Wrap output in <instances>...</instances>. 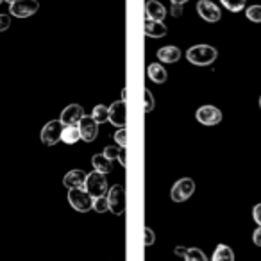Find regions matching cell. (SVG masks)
Masks as SVG:
<instances>
[{
    "label": "cell",
    "instance_id": "obj_40",
    "mask_svg": "<svg viewBox=\"0 0 261 261\" xmlns=\"http://www.w3.org/2000/svg\"><path fill=\"white\" fill-rule=\"evenodd\" d=\"M2 2H4V0H0V4H2Z\"/></svg>",
    "mask_w": 261,
    "mask_h": 261
},
{
    "label": "cell",
    "instance_id": "obj_13",
    "mask_svg": "<svg viewBox=\"0 0 261 261\" xmlns=\"http://www.w3.org/2000/svg\"><path fill=\"white\" fill-rule=\"evenodd\" d=\"M145 15L149 20H156V22H163L167 16V9L161 2L158 0H147L145 2Z\"/></svg>",
    "mask_w": 261,
    "mask_h": 261
},
{
    "label": "cell",
    "instance_id": "obj_29",
    "mask_svg": "<svg viewBox=\"0 0 261 261\" xmlns=\"http://www.w3.org/2000/svg\"><path fill=\"white\" fill-rule=\"evenodd\" d=\"M143 240H145V247L154 245V242H156V234H154V231L150 227H143Z\"/></svg>",
    "mask_w": 261,
    "mask_h": 261
},
{
    "label": "cell",
    "instance_id": "obj_12",
    "mask_svg": "<svg viewBox=\"0 0 261 261\" xmlns=\"http://www.w3.org/2000/svg\"><path fill=\"white\" fill-rule=\"evenodd\" d=\"M109 122L113 123L115 127H125L127 122V109H125V102L118 100V102H113L109 106Z\"/></svg>",
    "mask_w": 261,
    "mask_h": 261
},
{
    "label": "cell",
    "instance_id": "obj_14",
    "mask_svg": "<svg viewBox=\"0 0 261 261\" xmlns=\"http://www.w3.org/2000/svg\"><path fill=\"white\" fill-rule=\"evenodd\" d=\"M86 172L81 170V168H75V170H70L68 174L63 177V185L66 186L68 190L72 188H83L84 181H86Z\"/></svg>",
    "mask_w": 261,
    "mask_h": 261
},
{
    "label": "cell",
    "instance_id": "obj_3",
    "mask_svg": "<svg viewBox=\"0 0 261 261\" xmlns=\"http://www.w3.org/2000/svg\"><path fill=\"white\" fill-rule=\"evenodd\" d=\"M84 190L90 193L93 199L97 197H106L108 195V181H106L104 174H98V172H91V174L86 175V181H84Z\"/></svg>",
    "mask_w": 261,
    "mask_h": 261
},
{
    "label": "cell",
    "instance_id": "obj_27",
    "mask_svg": "<svg viewBox=\"0 0 261 261\" xmlns=\"http://www.w3.org/2000/svg\"><path fill=\"white\" fill-rule=\"evenodd\" d=\"M154 109V95L150 93V90H145L143 93V111L150 113Z\"/></svg>",
    "mask_w": 261,
    "mask_h": 261
},
{
    "label": "cell",
    "instance_id": "obj_33",
    "mask_svg": "<svg viewBox=\"0 0 261 261\" xmlns=\"http://www.w3.org/2000/svg\"><path fill=\"white\" fill-rule=\"evenodd\" d=\"M252 242H254V245L261 247V227L259 225H257V229L252 232Z\"/></svg>",
    "mask_w": 261,
    "mask_h": 261
},
{
    "label": "cell",
    "instance_id": "obj_8",
    "mask_svg": "<svg viewBox=\"0 0 261 261\" xmlns=\"http://www.w3.org/2000/svg\"><path fill=\"white\" fill-rule=\"evenodd\" d=\"M195 118H197V122H200L202 125L213 127L222 122V111L218 108H215V106H202V108L197 109Z\"/></svg>",
    "mask_w": 261,
    "mask_h": 261
},
{
    "label": "cell",
    "instance_id": "obj_24",
    "mask_svg": "<svg viewBox=\"0 0 261 261\" xmlns=\"http://www.w3.org/2000/svg\"><path fill=\"white\" fill-rule=\"evenodd\" d=\"M245 16L254 23H261V6L256 4V6H250V8L245 9Z\"/></svg>",
    "mask_w": 261,
    "mask_h": 261
},
{
    "label": "cell",
    "instance_id": "obj_1",
    "mask_svg": "<svg viewBox=\"0 0 261 261\" xmlns=\"http://www.w3.org/2000/svg\"><path fill=\"white\" fill-rule=\"evenodd\" d=\"M186 59L195 66H210L218 59V50L211 45H193L186 50Z\"/></svg>",
    "mask_w": 261,
    "mask_h": 261
},
{
    "label": "cell",
    "instance_id": "obj_28",
    "mask_svg": "<svg viewBox=\"0 0 261 261\" xmlns=\"http://www.w3.org/2000/svg\"><path fill=\"white\" fill-rule=\"evenodd\" d=\"M104 154L106 158H108L109 161H113V160H118V154H120V147H116V145H109V147H106L104 149Z\"/></svg>",
    "mask_w": 261,
    "mask_h": 261
},
{
    "label": "cell",
    "instance_id": "obj_21",
    "mask_svg": "<svg viewBox=\"0 0 261 261\" xmlns=\"http://www.w3.org/2000/svg\"><path fill=\"white\" fill-rule=\"evenodd\" d=\"M91 116L95 118V122L100 125V123H106L109 122V108L104 104H98L93 108V111H91Z\"/></svg>",
    "mask_w": 261,
    "mask_h": 261
},
{
    "label": "cell",
    "instance_id": "obj_2",
    "mask_svg": "<svg viewBox=\"0 0 261 261\" xmlns=\"http://www.w3.org/2000/svg\"><path fill=\"white\" fill-rule=\"evenodd\" d=\"M68 202L79 213H88L93 210V197L86 192L84 188H72L68 190Z\"/></svg>",
    "mask_w": 261,
    "mask_h": 261
},
{
    "label": "cell",
    "instance_id": "obj_26",
    "mask_svg": "<svg viewBox=\"0 0 261 261\" xmlns=\"http://www.w3.org/2000/svg\"><path fill=\"white\" fill-rule=\"evenodd\" d=\"M115 142H116V145H118L120 149H125V147H127V130H125V127H120V129L115 133Z\"/></svg>",
    "mask_w": 261,
    "mask_h": 261
},
{
    "label": "cell",
    "instance_id": "obj_6",
    "mask_svg": "<svg viewBox=\"0 0 261 261\" xmlns=\"http://www.w3.org/2000/svg\"><path fill=\"white\" fill-rule=\"evenodd\" d=\"M106 197L109 202V211L113 215H122L125 211V188L122 185H113Z\"/></svg>",
    "mask_w": 261,
    "mask_h": 261
},
{
    "label": "cell",
    "instance_id": "obj_30",
    "mask_svg": "<svg viewBox=\"0 0 261 261\" xmlns=\"http://www.w3.org/2000/svg\"><path fill=\"white\" fill-rule=\"evenodd\" d=\"M9 27H11V15L0 13V33H6Z\"/></svg>",
    "mask_w": 261,
    "mask_h": 261
},
{
    "label": "cell",
    "instance_id": "obj_36",
    "mask_svg": "<svg viewBox=\"0 0 261 261\" xmlns=\"http://www.w3.org/2000/svg\"><path fill=\"white\" fill-rule=\"evenodd\" d=\"M172 4H179V6H182L185 2H188V0H170Z\"/></svg>",
    "mask_w": 261,
    "mask_h": 261
},
{
    "label": "cell",
    "instance_id": "obj_25",
    "mask_svg": "<svg viewBox=\"0 0 261 261\" xmlns=\"http://www.w3.org/2000/svg\"><path fill=\"white\" fill-rule=\"evenodd\" d=\"M93 210L100 215L106 213V211H109L108 197H97V199H93Z\"/></svg>",
    "mask_w": 261,
    "mask_h": 261
},
{
    "label": "cell",
    "instance_id": "obj_19",
    "mask_svg": "<svg viewBox=\"0 0 261 261\" xmlns=\"http://www.w3.org/2000/svg\"><path fill=\"white\" fill-rule=\"evenodd\" d=\"M211 261H234V252H232L231 247L225 245V243H218Z\"/></svg>",
    "mask_w": 261,
    "mask_h": 261
},
{
    "label": "cell",
    "instance_id": "obj_9",
    "mask_svg": "<svg viewBox=\"0 0 261 261\" xmlns=\"http://www.w3.org/2000/svg\"><path fill=\"white\" fill-rule=\"evenodd\" d=\"M197 13L199 16L204 20V22H210V23H215L222 18V13L218 9V6L211 0H199L197 2Z\"/></svg>",
    "mask_w": 261,
    "mask_h": 261
},
{
    "label": "cell",
    "instance_id": "obj_31",
    "mask_svg": "<svg viewBox=\"0 0 261 261\" xmlns=\"http://www.w3.org/2000/svg\"><path fill=\"white\" fill-rule=\"evenodd\" d=\"M252 218H254V222H256V224L261 227V202L254 206V210H252Z\"/></svg>",
    "mask_w": 261,
    "mask_h": 261
},
{
    "label": "cell",
    "instance_id": "obj_18",
    "mask_svg": "<svg viewBox=\"0 0 261 261\" xmlns=\"http://www.w3.org/2000/svg\"><path fill=\"white\" fill-rule=\"evenodd\" d=\"M81 140V133L77 125H65L61 133V142L66 143V145H73Z\"/></svg>",
    "mask_w": 261,
    "mask_h": 261
},
{
    "label": "cell",
    "instance_id": "obj_11",
    "mask_svg": "<svg viewBox=\"0 0 261 261\" xmlns=\"http://www.w3.org/2000/svg\"><path fill=\"white\" fill-rule=\"evenodd\" d=\"M83 116H84L83 106L81 104H70L61 111L59 120H61L63 125H79V122H81Z\"/></svg>",
    "mask_w": 261,
    "mask_h": 261
},
{
    "label": "cell",
    "instance_id": "obj_20",
    "mask_svg": "<svg viewBox=\"0 0 261 261\" xmlns=\"http://www.w3.org/2000/svg\"><path fill=\"white\" fill-rule=\"evenodd\" d=\"M91 165H93L95 172H98V174L106 175L111 172V161H109L104 154H95V156L91 158Z\"/></svg>",
    "mask_w": 261,
    "mask_h": 261
},
{
    "label": "cell",
    "instance_id": "obj_22",
    "mask_svg": "<svg viewBox=\"0 0 261 261\" xmlns=\"http://www.w3.org/2000/svg\"><path fill=\"white\" fill-rule=\"evenodd\" d=\"M185 261H210V259H207L206 254H204L200 249H197V247H190L185 254Z\"/></svg>",
    "mask_w": 261,
    "mask_h": 261
},
{
    "label": "cell",
    "instance_id": "obj_39",
    "mask_svg": "<svg viewBox=\"0 0 261 261\" xmlns=\"http://www.w3.org/2000/svg\"><path fill=\"white\" fill-rule=\"evenodd\" d=\"M259 108H261V97H259Z\"/></svg>",
    "mask_w": 261,
    "mask_h": 261
},
{
    "label": "cell",
    "instance_id": "obj_32",
    "mask_svg": "<svg viewBox=\"0 0 261 261\" xmlns=\"http://www.w3.org/2000/svg\"><path fill=\"white\" fill-rule=\"evenodd\" d=\"M170 13H172V16H174V18H179V16H182V6H179V4H172Z\"/></svg>",
    "mask_w": 261,
    "mask_h": 261
},
{
    "label": "cell",
    "instance_id": "obj_38",
    "mask_svg": "<svg viewBox=\"0 0 261 261\" xmlns=\"http://www.w3.org/2000/svg\"><path fill=\"white\" fill-rule=\"evenodd\" d=\"M4 2H9V4H13V2H16V0H4Z\"/></svg>",
    "mask_w": 261,
    "mask_h": 261
},
{
    "label": "cell",
    "instance_id": "obj_17",
    "mask_svg": "<svg viewBox=\"0 0 261 261\" xmlns=\"http://www.w3.org/2000/svg\"><path fill=\"white\" fill-rule=\"evenodd\" d=\"M147 75H149V79L156 84H163L168 77L167 70H165V66L161 65V63H150V65L147 66Z\"/></svg>",
    "mask_w": 261,
    "mask_h": 261
},
{
    "label": "cell",
    "instance_id": "obj_35",
    "mask_svg": "<svg viewBox=\"0 0 261 261\" xmlns=\"http://www.w3.org/2000/svg\"><path fill=\"white\" fill-rule=\"evenodd\" d=\"M186 250H188V247L177 245V247H175V249H174V254H175V256H179V257H185Z\"/></svg>",
    "mask_w": 261,
    "mask_h": 261
},
{
    "label": "cell",
    "instance_id": "obj_10",
    "mask_svg": "<svg viewBox=\"0 0 261 261\" xmlns=\"http://www.w3.org/2000/svg\"><path fill=\"white\" fill-rule=\"evenodd\" d=\"M77 127H79L81 140H83V142H86V143L95 142V138H97V135H98V123L95 122L93 116L84 115L83 118H81V122Z\"/></svg>",
    "mask_w": 261,
    "mask_h": 261
},
{
    "label": "cell",
    "instance_id": "obj_15",
    "mask_svg": "<svg viewBox=\"0 0 261 261\" xmlns=\"http://www.w3.org/2000/svg\"><path fill=\"white\" fill-rule=\"evenodd\" d=\"M143 33L149 38H165L168 34V29L163 22H156V20H145V27H143Z\"/></svg>",
    "mask_w": 261,
    "mask_h": 261
},
{
    "label": "cell",
    "instance_id": "obj_34",
    "mask_svg": "<svg viewBox=\"0 0 261 261\" xmlns=\"http://www.w3.org/2000/svg\"><path fill=\"white\" fill-rule=\"evenodd\" d=\"M118 163L122 167H127V149H120V154H118Z\"/></svg>",
    "mask_w": 261,
    "mask_h": 261
},
{
    "label": "cell",
    "instance_id": "obj_23",
    "mask_svg": "<svg viewBox=\"0 0 261 261\" xmlns=\"http://www.w3.org/2000/svg\"><path fill=\"white\" fill-rule=\"evenodd\" d=\"M222 6H224L227 11L231 13H240L243 8H245V2L247 0H220Z\"/></svg>",
    "mask_w": 261,
    "mask_h": 261
},
{
    "label": "cell",
    "instance_id": "obj_7",
    "mask_svg": "<svg viewBox=\"0 0 261 261\" xmlns=\"http://www.w3.org/2000/svg\"><path fill=\"white\" fill-rule=\"evenodd\" d=\"M38 9H40V4L36 0H16L9 4V15L16 18H29L34 13H38Z\"/></svg>",
    "mask_w": 261,
    "mask_h": 261
},
{
    "label": "cell",
    "instance_id": "obj_5",
    "mask_svg": "<svg viewBox=\"0 0 261 261\" xmlns=\"http://www.w3.org/2000/svg\"><path fill=\"white\" fill-rule=\"evenodd\" d=\"M63 123L61 120H50V122H47L43 125V129H41V135H40V140L43 145H56V143L61 142V133H63Z\"/></svg>",
    "mask_w": 261,
    "mask_h": 261
},
{
    "label": "cell",
    "instance_id": "obj_16",
    "mask_svg": "<svg viewBox=\"0 0 261 261\" xmlns=\"http://www.w3.org/2000/svg\"><path fill=\"white\" fill-rule=\"evenodd\" d=\"M158 59L161 63H177L181 59V48L174 47V45H167V47L158 50Z\"/></svg>",
    "mask_w": 261,
    "mask_h": 261
},
{
    "label": "cell",
    "instance_id": "obj_4",
    "mask_svg": "<svg viewBox=\"0 0 261 261\" xmlns=\"http://www.w3.org/2000/svg\"><path fill=\"white\" fill-rule=\"evenodd\" d=\"M193 192H195V181L190 177H182L177 182H174V186L170 190V199L174 202L181 204L185 200H188L193 195Z\"/></svg>",
    "mask_w": 261,
    "mask_h": 261
},
{
    "label": "cell",
    "instance_id": "obj_37",
    "mask_svg": "<svg viewBox=\"0 0 261 261\" xmlns=\"http://www.w3.org/2000/svg\"><path fill=\"white\" fill-rule=\"evenodd\" d=\"M125 98H127V93H125V90H123V91H122V100L125 102Z\"/></svg>",
    "mask_w": 261,
    "mask_h": 261
}]
</instances>
